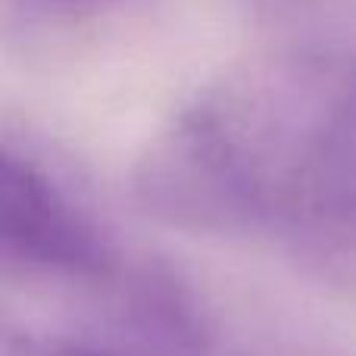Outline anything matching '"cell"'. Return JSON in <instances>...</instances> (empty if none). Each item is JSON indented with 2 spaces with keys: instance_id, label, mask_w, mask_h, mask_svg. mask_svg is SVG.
<instances>
[{
  "instance_id": "6da1fadb",
  "label": "cell",
  "mask_w": 356,
  "mask_h": 356,
  "mask_svg": "<svg viewBox=\"0 0 356 356\" xmlns=\"http://www.w3.org/2000/svg\"><path fill=\"white\" fill-rule=\"evenodd\" d=\"M178 163L219 238H266L303 272L356 284V44L222 75L178 116Z\"/></svg>"
},
{
  "instance_id": "7a4b0ae2",
  "label": "cell",
  "mask_w": 356,
  "mask_h": 356,
  "mask_svg": "<svg viewBox=\"0 0 356 356\" xmlns=\"http://www.w3.org/2000/svg\"><path fill=\"white\" fill-rule=\"evenodd\" d=\"M0 250L10 266L75 282H113L119 253L104 225L29 150L0 156Z\"/></svg>"
},
{
  "instance_id": "3957f363",
  "label": "cell",
  "mask_w": 356,
  "mask_h": 356,
  "mask_svg": "<svg viewBox=\"0 0 356 356\" xmlns=\"http://www.w3.org/2000/svg\"><path fill=\"white\" fill-rule=\"evenodd\" d=\"M6 356H138V353H122V350L94 347V344H72V341L22 338L6 347Z\"/></svg>"
}]
</instances>
